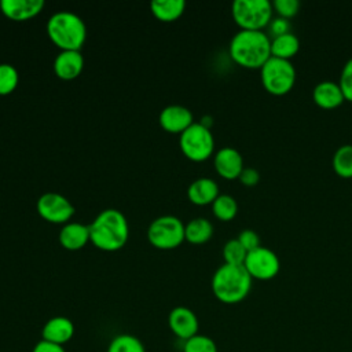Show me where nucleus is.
Segmentation results:
<instances>
[{
	"label": "nucleus",
	"mask_w": 352,
	"mask_h": 352,
	"mask_svg": "<svg viewBox=\"0 0 352 352\" xmlns=\"http://www.w3.org/2000/svg\"><path fill=\"white\" fill-rule=\"evenodd\" d=\"M228 54L238 66L260 70L271 58V37L265 32L239 30L230 41Z\"/></svg>",
	"instance_id": "obj_1"
},
{
	"label": "nucleus",
	"mask_w": 352,
	"mask_h": 352,
	"mask_svg": "<svg viewBox=\"0 0 352 352\" xmlns=\"http://www.w3.org/2000/svg\"><path fill=\"white\" fill-rule=\"evenodd\" d=\"M89 235L91 242L98 249L106 252L118 250L128 241V221L120 210L106 209L89 224Z\"/></svg>",
	"instance_id": "obj_2"
},
{
	"label": "nucleus",
	"mask_w": 352,
	"mask_h": 352,
	"mask_svg": "<svg viewBox=\"0 0 352 352\" xmlns=\"http://www.w3.org/2000/svg\"><path fill=\"white\" fill-rule=\"evenodd\" d=\"M253 279L243 265H220L212 276V292L223 304H238L243 301L250 289Z\"/></svg>",
	"instance_id": "obj_3"
},
{
	"label": "nucleus",
	"mask_w": 352,
	"mask_h": 352,
	"mask_svg": "<svg viewBox=\"0 0 352 352\" xmlns=\"http://www.w3.org/2000/svg\"><path fill=\"white\" fill-rule=\"evenodd\" d=\"M50 40L62 51H80L87 38L84 21L69 11L54 14L47 22Z\"/></svg>",
	"instance_id": "obj_4"
},
{
	"label": "nucleus",
	"mask_w": 352,
	"mask_h": 352,
	"mask_svg": "<svg viewBox=\"0 0 352 352\" xmlns=\"http://www.w3.org/2000/svg\"><path fill=\"white\" fill-rule=\"evenodd\" d=\"M231 15L239 30L264 32L274 18V8L268 0H235Z\"/></svg>",
	"instance_id": "obj_5"
},
{
	"label": "nucleus",
	"mask_w": 352,
	"mask_h": 352,
	"mask_svg": "<svg viewBox=\"0 0 352 352\" xmlns=\"http://www.w3.org/2000/svg\"><path fill=\"white\" fill-rule=\"evenodd\" d=\"M296 78L297 73L292 60L271 56L260 69L261 85L274 96L289 94L296 84Z\"/></svg>",
	"instance_id": "obj_6"
},
{
	"label": "nucleus",
	"mask_w": 352,
	"mask_h": 352,
	"mask_svg": "<svg viewBox=\"0 0 352 352\" xmlns=\"http://www.w3.org/2000/svg\"><path fill=\"white\" fill-rule=\"evenodd\" d=\"M179 144L182 153L194 162L208 160L214 150V139L209 128L201 122H194L183 133H180Z\"/></svg>",
	"instance_id": "obj_7"
},
{
	"label": "nucleus",
	"mask_w": 352,
	"mask_h": 352,
	"mask_svg": "<svg viewBox=\"0 0 352 352\" xmlns=\"http://www.w3.org/2000/svg\"><path fill=\"white\" fill-rule=\"evenodd\" d=\"M147 238L158 249H175L184 241V224L175 216L157 217L148 226Z\"/></svg>",
	"instance_id": "obj_8"
},
{
	"label": "nucleus",
	"mask_w": 352,
	"mask_h": 352,
	"mask_svg": "<svg viewBox=\"0 0 352 352\" xmlns=\"http://www.w3.org/2000/svg\"><path fill=\"white\" fill-rule=\"evenodd\" d=\"M243 267L252 279L271 280L278 275L280 270V261L275 252L268 248L258 246L248 252Z\"/></svg>",
	"instance_id": "obj_9"
},
{
	"label": "nucleus",
	"mask_w": 352,
	"mask_h": 352,
	"mask_svg": "<svg viewBox=\"0 0 352 352\" xmlns=\"http://www.w3.org/2000/svg\"><path fill=\"white\" fill-rule=\"evenodd\" d=\"M38 214L55 224L67 223L74 214V206L69 202L67 198L58 192H45L37 201Z\"/></svg>",
	"instance_id": "obj_10"
},
{
	"label": "nucleus",
	"mask_w": 352,
	"mask_h": 352,
	"mask_svg": "<svg viewBox=\"0 0 352 352\" xmlns=\"http://www.w3.org/2000/svg\"><path fill=\"white\" fill-rule=\"evenodd\" d=\"M168 326L180 340L187 341L198 334L199 322L197 315L187 307H176L169 312Z\"/></svg>",
	"instance_id": "obj_11"
},
{
	"label": "nucleus",
	"mask_w": 352,
	"mask_h": 352,
	"mask_svg": "<svg viewBox=\"0 0 352 352\" xmlns=\"http://www.w3.org/2000/svg\"><path fill=\"white\" fill-rule=\"evenodd\" d=\"M214 170L226 180H235L243 170L242 154L234 147H223L216 151L213 160Z\"/></svg>",
	"instance_id": "obj_12"
},
{
	"label": "nucleus",
	"mask_w": 352,
	"mask_h": 352,
	"mask_svg": "<svg viewBox=\"0 0 352 352\" xmlns=\"http://www.w3.org/2000/svg\"><path fill=\"white\" fill-rule=\"evenodd\" d=\"M192 124V113L184 106H166L160 114V125L164 131L170 133H183Z\"/></svg>",
	"instance_id": "obj_13"
},
{
	"label": "nucleus",
	"mask_w": 352,
	"mask_h": 352,
	"mask_svg": "<svg viewBox=\"0 0 352 352\" xmlns=\"http://www.w3.org/2000/svg\"><path fill=\"white\" fill-rule=\"evenodd\" d=\"M74 336V324L66 316H54L45 322L41 330V340L51 344L62 345L69 342Z\"/></svg>",
	"instance_id": "obj_14"
},
{
	"label": "nucleus",
	"mask_w": 352,
	"mask_h": 352,
	"mask_svg": "<svg viewBox=\"0 0 352 352\" xmlns=\"http://www.w3.org/2000/svg\"><path fill=\"white\" fill-rule=\"evenodd\" d=\"M44 8L43 0H1L0 11L12 21H28Z\"/></svg>",
	"instance_id": "obj_15"
},
{
	"label": "nucleus",
	"mask_w": 352,
	"mask_h": 352,
	"mask_svg": "<svg viewBox=\"0 0 352 352\" xmlns=\"http://www.w3.org/2000/svg\"><path fill=\"white\" fill-rule=\"evenodd\" d=\"M84 67V58L80 51H60L54 60V72L60 80H74Z\"/></svg>",
	"instance_id": "obj_16"
},
{
	"label": "nucleus",
	"mask_w": 352,
	"mask_h": 352,
	"mask_svg": "<svg viewBox=\"0 0 352 352\" xmlns=\"http://www.w3.org/2000/svg\"><path fill=\"white\" fill-rule=\"evenodd\" d=\"M312 99L318 107L324 110L337 109L345 102L338 82L329 80L320 81L314 87Z\"/></svg>",
	"instance_id": "obj_17"
},
{
	"label": "nucleus",
	"mask_w": 352,
	"mask_h": 352,
	"mask_svg": "<svg viewBox=\"0 0 352 352\" xmlns=\"http://www.w3.org/2000/svg\"><path fill=\"white\" fill-rule=\"evenodd\" d=\"M220 195L217 183L210 177H199L187 188L188 199L195 205H209Z\"/></svg>",
	"instance_id": "obj_18"
},
{
	"label": "nucleus",
	"mask_w": 352,
	"mask_h": 352,
	"mask_svg": "<svg viewBox=\"0 0 352 352\" xmlns=\"http://www.w3.org/2000/svg\"><path fill=\"white\" fill-rule=\"evenodd\" d=\"M91 241L89 226L81 223H67L59 232V242L67 250H78Z\"/></svg>",
	"instance_id": "obj_19"
},
{
	"label": "nucleus",
	"mask_w": 352,
	"mask_h": 352,
	"mask_svg": "<svg viewBox=\"0 0 352 352\" xmlns=\"http://www.w3.org/2000/svg\"><path fill=\"white\" fill-rule=\"evenodd\" d=\"M300 50V40L293 33H285L271 38V56L290 60L297 55Z\"/></svg>",
	"instance_id": "obj_20"
},
{
	"label": "nucleus",
	"mask_w": 352,
	"mask_h": 352,
	"mask_svg": "<svg viewBox=\"0 0 352 352\" xmlns=\"http://www.w3.org/2000/svg\"><path fill=\"white\" fill-rule=\"evenodd\" d=\"M184 0H154L150 4L153 15L162 22H173L184 12Z\"/></svg>",
	"instance_id": "obj_21"
},
{
	"label": "nucleus",
	"mask_w": 352,
	"mask_h": 352,
	"mask_svg": "<svg viewBox=\"0 0 352 352\" xmlns=\"http://www.w3.org/2000/svg\"><path fill=\"white\" fill-rule=\"evenodd\" d=\"M213 235V226L208 219L197 217L184 226V239L192 245L206 243Z\"/></svg>",
	"instance_id": "obj_22"
},
{
	"label": "nucleus",
	"mask_w": 352,
	"mask_h": 352,
	"mask_svg": "<svg viewBox=\"0 0 352 352\" xmlns=\"http://www.w3.org/2000/svg\"><path fill=\"white\" fill-rule=\"evenodd\" d=\"M333 169L341 179H352V144L340 146L333 155Z\"/></svg>",
	"instance_id": "obj_23"
},
{
	"label": "nucleus",
	"mask_w": 352,
	"mask_h": 352,
	"mask_svg": "<svg viewBox=\"0 0 352 352\" xmlns=\"http://www.w3.org/2000/svg\"><path fill=\"white\" fill-rule=\"evenodd\" d=\"M212 213L220 221H231L238 213V204L232 195L220 194L212 204Z\"/></svg>",
	"instance_id": "obj_24"
},
{
	"label": "nucleus",
	"mask_w": 352,
	"mask_h": 352,
	"mask_svg": "<svg viewBox=\"0 0 352 352\" xmlns=\"http://www.w3.org/2000/svg\"><path fill=\"white\" fill-rule=\"evenodd\" d=\"M107 352H146V349L143 342L138 337L124 333L116 336L110 341Z\"/></svg>",
	"instance_id": "obj_25"
},
{
	"label": "nucleus",
	"mask_w": 352,
	"mask_h": 352,
	"mask_svg": "<svg viewBox=\"0 0 352 352\" xmlns=\"http://www.w3.org/2000/svg\"><path fill=\"white\" fill-rule=\"evenodd\" d=\"M246 254H248L246 249L241 245V242L236 238L228 239L223 246V258L226 264L243 265Z\"/></svg>",
	"instance_id": "obj_26"
},
{
	"label": "nucleus",
	"mask_w": 352,
	"mask_h": 352,
	"mask_svg": "<svg viewBox=\"0 0 352 352\" xmlns=\"http://www.w3.org/2000/svg\"><path fill=\"white\" fill-rule=\"evenodd\" d=\"M19 81V74L12 65L0 63V95L11 94Z\"/></svg>",
	"instance_id": "obj_27"
},
{
	"label": "nucleus",
	"mask_w": 352,
	"mask_h": 352,
	"mask_svg": "<svg viewBox=\"0 0 352 352\" xmlns=\"http://www.w3.org/2000/svg\"><path fill=\"white\" fill-rule=\"evenodd\" d=\"M183 352H217V346L209 336L197 334L184 341Z\"/></svg>",
	"instance_id": "obj_28"
},
{
	"label": "nucleus",
	"mask_w": 352,
	"mask_h": 352,
	"mask_svg": "<svg viewBox=\"0 0 352 352\" xmlns=\"http://www.w3.org/2000/svg\"><path fill=\"white\" fill-rule=\"evenodd\" d=\"M338 85L344 95L345 102L352 103V58H349L341 69Z\"/></svg>",
	"instance_id": "obj_29"
},
{
	"label": "nucleus",
	"mask_w": 352,
	"mask_h": 352,
	"mask_svg": "<svg viewBox=\"0 0 352 352\" xmlns=\"http://www.w3.org/2000/svg\"><path fill=\"white\" fill-rule=\"evenodd\" d=\"M272 8L276 16L290 19L298 14L300 1L298 0H275L272 1Z\"/></svg>",
	"instance_id": "obj_30"
},
{
	"label": "nucleus",
	"mask_w": 352,
	"mask_h": 352,
	"mask_svg": "<svg viewBox=\"0 0 352 352\" xmlns=\"http://www.w3.org/2000/svg\"><path fill=\"white\" fill-rule=\"evenodd\" d=\"M236 239H238V241L241 242V245L246 249V252H250V250H253V249L261 246V245H260V236H258V234H257L256 231L250 230V228L242 230V231L239 232V235L236 236Z\"/></svg>",
	"instance_id": "obj_31"
},
{
	"label": "nucleus",
	"mask_w": 352,
	"mask_h": 352,
	"mask_svg": "<svg viewBox=\"0 0 352 352\" xmlns=\"http://www.w3.org/2000/svg\"><path fill=\"white\" fill-rule=\"evenodd\" d=\"M268 36L272 38V37H276V36H280V34H285V33H289L292 32L290 30V22L289 19H285V18H280V16H274L268 25Z\"/></svg>",
	"instance_id": "obj_32"
},
{
	"label": "nucleus",
	"mask_w": 352,
	"mask_h": 352,
	"mask_svg": "<svg viewBox=\"0 0 352 352\" xmlns=\"http://www.w3.org/2000/svg\"><path fill=\"white\" fill-rule=\"evenodd\" d=\"M238 180L245 187H254L260 182V173L254 168H243V170L241 172Z\"/></svg>",
	"instance_id": "obj_33"
},
{
	"label": "nucleus",
	"mask_w": 352,
	"mask_h": 352,
	"mask_svg": "<svg viewBox=\"0 0 352 352\" xmlns=\"http://www.w3.org/2000/svg\"><path fill=\"white\" fill-rule=\"evenodd\" d=\"M32 352H66L65 348L62 345H56V344H51L48 341H38L34 346Z\"/></svg>",
	"instance_id": "obj_34"
}]
</instances>
